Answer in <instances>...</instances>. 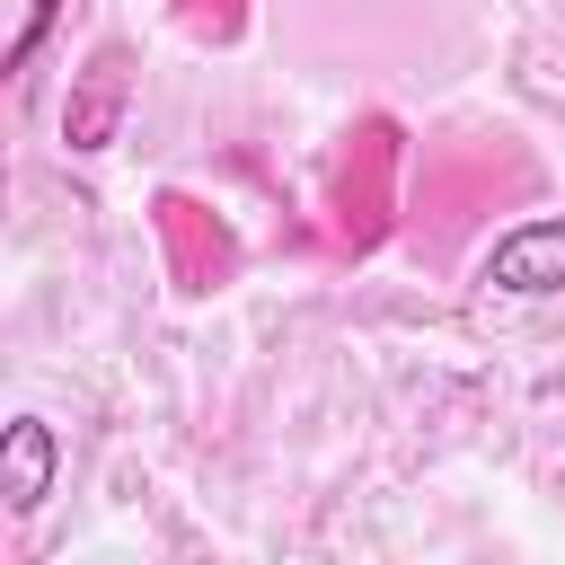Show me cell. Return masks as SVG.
Wrapping results in <instances>:
<instances>
[{
    "label": "cell",
    "mask_w": 565,
    "mask_h": 565,
    "mask_svg": "<svg viewBox=\"0 0 565 565\" xmlns=\"http://www.w3.org/2000/svg\"><path fill=\"white\" fill-rule=\"evenodd\" d=\"M486 282H494V291H512V300L565 291V212L503 230V238H494V256H486Z\"/></svg>",
    "instance_id": "obj_1"
},
{
    "label": "cell",
    "mask_w": 565,
    "mask_h": 565,
    "mask_svg": "<svg viewBox=\"0 0 565 565\" xmlns=\"http://www.w3.org/2000/svg\"><path fill=\"white\" fill-rule=\"evenodd\" d=\"M53 459H62L53 424L44 415H9V433H0V503L9 512H35L53 494Z\"/></svg>",
    "instance_id": "obj_2"
},
{
    "label": "cell",
    "mask_w": 565,
    "mask_h": 565,
    "mask_svg": "<svg viewBox=\"0 0 565 565\" xmlns=\"http://www.w3.org/2000/svg\"><path fill=\"white\" fill-rule=\"evenodd\" d=\"M115 97H124V53L106 44L97 62H88V97L62 115V132H71V150H106V124H115Z\"/></svg>",
    "instance_id": "obj_3"
},
{
    "label": "cell",
    "mask_w": 565,
    "mask_h": 565,
    "mask_svg": "<svg viewBox=\"0 0 565 565\" xmlns=\"http://www.w3.org/2000/svg\"><path fill=\"white\" fill-rule=\"evenodd\" d=\"M53 9L62 0H26V18H18V44H9V71H26V53L44 44V26H53Z\"/></svg>",
    "instance_id": "obj_4"
}]
</instances>
